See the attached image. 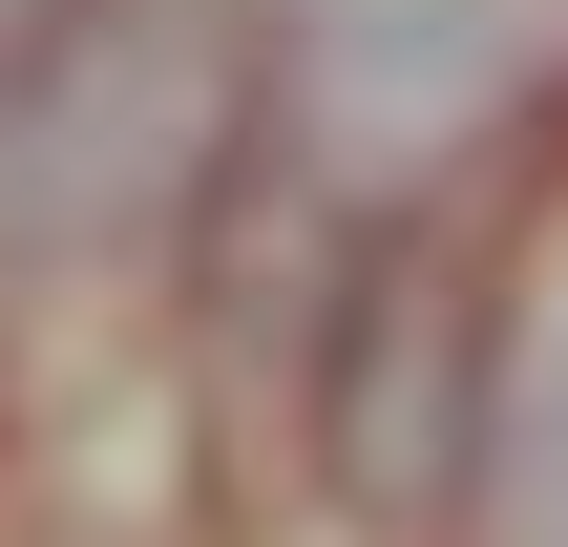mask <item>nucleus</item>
<instances>
[{
	"mask_svg": "<svg viewBox=\"0 0 568 547\" xmlns=\"http://www.w3.org/2000/svg\"><path fill=\"white\" fill-rule=\"evenodd\" d=\"M211 21L190 0H42L21 84H0V232L21 253H126L211 190Z\"/></svg>",
	"mask_w": 568,
	"mask_h": 547,
	"instance_id": "nucleus-1",
	"label": "nucleus"
},
{
	"mask_svg": "<svg viewBox=\"0 0 568 547\" xmlns=\"http://www.w3.org/2000/svg\"><path fill=\"white\" fill-rule=\"evenodd\" d=\"M316 443H337V506H464L506 464V337H485V274L443 232H358L337 253Z\"/></svg>",
	"mask_w": 568,
	"mask_h": 547,
	"instance_id": "nucleus-2",
	"label": "nucleus"
},
{
	"mask_svg": "<svg viewBox=\"0 0 568 547\" xmlns=\"http://www.w3.org/2000/svg\"><path fill=\"white\" fill-rule=\"evenodd\" d=\"M485 485H506V547H568V337L506 379V464Z\"/></svg>",
	"mask_w": 568,
	"mask_h": 547,
	"instance_id": "nucleus-3",
	"label": "nucleus"
},
{
	"mask_svg": "<svg viewBox=\"0 0 568 547\" xmlns=\"http://www.w3.org/2000/svg\"><path fill=\"white\" fill-rule=\"evenodd\" d=\"M527 126H548V169H568V84H548V105H527Z\"/></svg>",
	"mask_w": 568,
	"mask_h": 547,
	"instance_id": "nucleus-4",
	"label": "nucleus"
}]
</instances>
